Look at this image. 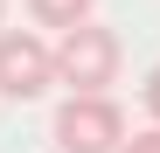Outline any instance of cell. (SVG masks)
Returning a JSON list of instances; mask_svg holds the SVG:
<instances>
[{"label":"cell","instance_id":"cell-1","mask_svg":"<svg viewBox=\"0 0 160 153\" xmlns=\"http://www.w3.org/2000/svg\"><path fill=\"white\" fill-rule=\"evenodd\" d=\"M118 70H125L118 28H104V21H77V28L56 35V84H70V91H112Z\"/></svg>","mask_w":160,"mask_h":153},{"label":"cell","instance_id":"cell-2","mask_svg":"<svg viewBox=\"0 0 160 153\" xmlns=\"http://www.w3.org/2000/svg\"><path fill=\"white\" fill-rule=\"evenodd\" d=\"M56 146L63 153H118L125 146V111L112 91H70L56 105Z\"/></svg>","mask_w":160,"mask_h":153},{"label":"cell","instance_id":"cell-3","mask_svg":"<svg viewBox=\"0 0 160 153\" xmlns=\"http://www.w3.org/2000/svg\"><path fill=\"white\" fill-rule=\"evenodd\" d=\"M56 84V42H42L35 28H0V97L35 105Z\"/></svg>","mask_w":160,"mask_h":153},{"label":"cell","instance_id":"cell-4","mask_svg":"<svg viewBox=\"0 0 160 153\" xmlns=\"http://www.w3.org/2000/svg\"><path fill=\"white\" fill-rule=\"evenodd\" d=\"M91 7H98V0H28V21H35V28H77V21H91Z\"/></svg>","mask_w":160,"mask_h":153},{"label":"cell","instance_id":"cell-5","mask_svg":"<svg viewBox=\"0 0 160 153\" xmlns=\"http://www.w3.org/2000/svg\"><path fill=\"white\" fill-rule=\"evenodd\" d=\"M118 153H160V125H146V132H125Z\"/></svg>","mask_w":160,"mask_h":153},{"label":"cell","instance_id":"cell-6","mask_svg":"<svg viewBox=\"0 0 160 153\" xmlns=\"http://www.w3.org/2000/svg\"><path fill=\"white\" fill-rule=\"evenodd\" d=\"M139 97H146V118L160 125V63H153V76H146V91H139Z\"/></svg>","mask_w":160,"mask_h":153},{"label":"cell","instance_id":"cell-7","mask_svg":"<svg viewBox=\"0 0 160 153\" xmlns=\"http://www.w3.org/2000/svg\"><path fill=\"white\" fill-rule=\"evenodd\" d=\"M0 28H7V0H0Z\"/></svg>","mask_w":160,"mask_h":153}]
</instances>
